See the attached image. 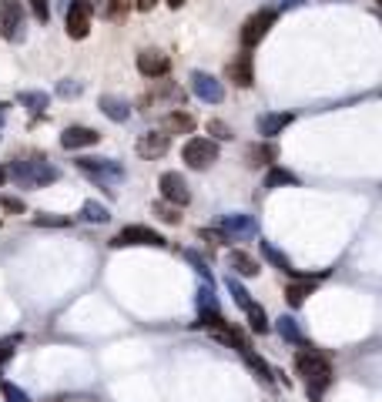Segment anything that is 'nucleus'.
<instances>
[{"label":"nucleus","instance_id":"nucleus-34","mask_svg":"<svg viewBox=\"0 0 382 402\" xmlns=\"http://www.w3.org/2000/svg\"><path fill=\"white\" fill-rule=\"evenodd\" d=\"M31 11L41 24H47V17H50V0H31Z\"/></svg>","mask_w":382,"mask_h":402},{"label":"nucleus","instance_id":"nucleus-44","mask_svg":"<svg viewBox=\"0 0 382 402\" xmlns=\"http://www.w3.org/2000/svg\"><path fill=\"white\" fill-rule=\"evenodd\" d=\"M7 108H11V104H4V101H0V134H4V121H7Z\"/></svg>","mask_w":382,"mask_h":402},{"label":"nucleus","instance_id":"nucleus-17","mask_svg":"<svg viewBox=\"0 0 382 402\" xmlns=\"http://www.w3.org/2000/svg\"><path fill=\"white\" fill-rule=\"evenodd\" d=\"M289 124H292V114H289V111L261 114V118H259V134H265V138H275V134H282Z\"/></svg>","mask_w":382,"mask_h":402},{"label":"nucleus","instance_id":"nucleus-24","mask_svg":"<svg viewBox=\"0 0 382 402\" xmlns=\"http://www.w3.org/2000/svg\"><path fill=\"white\" fill-rule=\"evenodd\" d=\"M17 101H20L24 108L31 111V114H41V111L47 108V101H50V97H47L44 91H24L20 97H17Z\"/></svg>","mask_w":382,"mask_h":402},{"label":"nucleus","instance_id":"nucleus-10","mask_svg":"<svg viewBox=\"0 0 382 402\" xmlns=\"http://www.w3.org/2000/svg\"><path fill=\"white\" fill-rule=\"evenodd\" d=\"M191 91H195V97L205 101V104H221V97H225L221 81L212 78V74H205V71H195V74H191Z\"/></svg>","mask_w":382,"mask_h":402},{"label":"nucleus","instance_id":"nucleus-28","mask_svg":"<svg viewBox=\"0 0 382 402\" xmlns=\"http://www.w3.org/2000/svg\"><path fill=\"white\" fill-rule=\"evenodd\" d=\"M278 335L282 339H289V342H295V345H302V332H299V325H295V319H278Z\"/></svg>","mask_w":382,"mask_h":402},{"label":"nucleus","instance_id":"nucleus-12","mask_svg":"<svg viewBox=\"0 0 382 402\" xmlns=\"http://www.w3.org/2000/svg\"><path fill=\"white\" fill-rule=\"evenodd\" d=\"M138 71L144 78H165L171 71V61L168 54H161V50H141L138 54Z\"/></svg>","mask_w":382,"mask_h":402},{"label":"nucleus","instance_id":"nucleus-29","mask_svg":"<svg viewBox=\"0 0 382 402\" xmlns=\"http://www.w3.org/2000/svg\"><path fill=\"white\" fill-rule=\"evenodd\" d=\"M242 359H245V362H248V366H252L255 372H259L261 382H268V386H272V369H268V362H265V359L252 356V349H248V352H242Z\"/></svg>","mask_w":382,"mask_h":402},{"label":"nucleus","instance_id":"nucleus-16","mask_svg":"<svg viewBox=\"0 0 382 402\" xmlns=\"http://www.w3.org/2000/svg\"><path fill=\"white\" fill-rule=\"evenodd\" d=\"M195 131V118L191 114H184V111H171L168 118L161 121V134H191Z\"/></svg>","mask_w":382,"mask_h":402},{"label":"nucleus","instance_id":"nucleus-8","mask_svg":"<svg viewBox=\"0 0 382 402\" xmlns=\"http://www.w3.org/2000/svg\"><path fill=\"white\" fill-rule=\"evenodd\" d=\"M158 188H161V198L168 201V205H175V208H184V205L191 201L188 181H184L178 171H165V174H161V181H158Z\"/></svg>","mask_w":382,"mask_h":402},{"label":"nucleus","instance_id":"nucleus-18","mask_svg":"<svg viewBox=\"0 0 382 402\" xmlns=\"http://www.w3.org/2000/svg\"><path fill=\"white\" fill-rule=\"evenodd\" d=\"M101 111H104V118H111V121H118V124L131 118V108H128V101L114 97V94H104V97H101Z\"/></svg>","mask_w":382,"mask_h":402},{"label":"nucleus","instance_id":"nucleus-27","mask_svg":"<svg viewBox=\"0 0 382 402\" xmlns=\"http://www.w3.org/2000/svg\"><path fill=\"white\" fill-rule=\"evenodd\" d=\"M195 302H198V315H201V312H218V298H214V292H212V285H208V282L198 289V298H195Z\"/></svg>","mask_w":382,"mask_h":402},{"label":"nucleus","instance_id":"nucleus-39","mask_svg":"<svg viewBox=\"0 0 382 402\" xmlns=\"http://www.w3.org/2000/svg\"><path fill=\"white\" fill-rule=\"evenodd\" d=\"M14 345H17V339H7V342H0V366H4L7 359L14 356Z\"/></svg>","mask_w":382,"mask_h":402},{"label":"nucleus","instance_id":"nucleus-4","mask_svg":"<svg viewBox=\"0 0 382 402\" xmlns=\"http://www.w3.org/2000/svg\"><path fill=\"white\" fill-rule=\"evenodd\" d=\"M182 158H184V165H188V168L205 171V168H212L214 161H218V144H214L212 138H191L182 148Z\"/></svg>","mask_w":382,"mask_h":402},{"label":"nucleus","instance_id":"nucleus-38","mask_svg":"<svg viewBox=\"0 0 382 402\" xmlns=\"http://www.w3.org/2000/svg\"><path fill=\"white\" fill-rule=\"evenodd\" d=\"M81 91H84V88H81L77 81H61V84H57V94H61V97H77Z\"/></svg>","mask_w":382,"mask_h":402},{"label":"nucleus","instance_id":"nucleus-21","mask_svg":"<svg viewBox=\"0 0 382 402\" xmlns=\"http://www.w3.org/2000/svg\"><path fill=\"white\" fill-rule=\"evenodd\" d=\"M81 218L91 221V225H104L107 218H111V212H107L104 205H97V201H84L81 205Z\"/></svg>","mask_w":382,"mask_h":402},{"label":"nucleus","instance_id":"nucleus-42","mask_svg":"<svg viewBox=\"0 0 382 402\" xmlns=\"http://www.w3.org/2000/svg\"><path fill=\"white\" fill-rule=\"evenodd\" d=\"M302 0H275V7H282V11H289V7H299Z\"/></svg>","mask_w":382,"mask_h":402},{"label":"nucleus","instance_id":"nucleus-35","mask_svg":"<svg viewBox=\"0 0 382 402\" xmlns=\"http://www.w3.org/2000/svg\"><path fill=\"white\" fill-rule=\"evenodd\" d=\"M184 258H188V262L195 265V272H198L201 279H205V282H212V272H208V265L201 262V258H198V255H195V251H184Z\"/></svg>","mask_w":382,"mask_h":402},{"label":"nucleus","instance_id":"nucleus-5","mask_svg":"<svg viewBox=\"0 0 382 402\" xmlns=\"http://www.w3.org/2000/svg\"><path fill=\"white\" fill-rule=\"evenodd\" d=\"M272 24H275V11H272V7L255 11V14L248 17V20L242 24V47H245V50H252L255 44H261Z\"/></svg>","mask_w":382,"mask_h":402},{"label":"nucleus","instance_id":"nucleus-30","mask_svg":"<svg viewBox=\"0 0 382 402\" xmlns=\"http://www.w3.org/2000/svg\"><path fill=\"white\" fill-rule=\"evenodd\" d=\"M278 185H295V174L285 168H272L265 178V188H278Z\"/></svg>","mask_w":382,"mask_h":402},{"label":"nucleus","instance_id":"nucleus-11","mask_svg":"<svg viewBox=\"0 0 382 402\" xmlns=\"http://www.w3.org/2000/svg\"><path fill=\"white\" fill-rule=\"evenodd\" d=\"M168 134H161V131H148V134H141L138 138V155L144 158V161H158V158H165L168 155Z\"/></svg>","mask_w":382,"mask_h":402},{"label":"nucleus","instance_id":"nucleus-36","mask_svg":"<svg viewBox=\"0 0 382 402\" xmlns=\"http://www.w3.org/2000/svg\"><path fill=\"white\" fill-rule=\"evenodd\" d=\"M208 131H212L218 141H231V127L225 121H208Z\"/></svg>","mask_w":382,"mask_h":402},{"label":"nucleus","instance_id":"nucleus-37","mask_svg":"<svg viewBox=\"0 0 382 402\" xmlns=\"http://www.w3.org/2000/svg\"><path fill=\"white\" fill-rule=\"evenodd\" d=\"M34 225H54V228H64V225H71V218H61V215H37V218H34Z\"/></svg>","mask_w":382,"mask_h":402},{"label":"nucleus","instance_id":"nucleus-41","mask_svg":"<svg viewBox=\"0 0 382 402\" xmlns=\"http://www.w3.org/2000/svg\"><path fill=\"white\" fill-rule=\"evenodd\" d=\"M84 4H88L91 11H101V14H104V11H107V0H84Z\"/></svg>","mask_w":382,"mask_h":402},{"label":"nucleus","instance_id":"nucleus-19","mask_svg":"<svg viewBox=\"0 0 382 402\" xmlns=\"http://www.w3.org/2000/svg\"><path fill=\"white\" fill-rule=\"evenodd\" d=\"M228 265L238 272V275H245V279H252V275H259L261 272L259 262H255L248 251H228Z\"/></svg>","mask_w":382,"mask_h":402},{"label":"nucleus","instance_id":"nucleus-9","mask_svg":"<svg viewBox=\"0 0 382 402\" xmlns=\"http://www.w3.org/2000/svg\"><path fill=\"white\" fill-rule=\"evenodd\" d=\"M64 27H67V37H74V41H84V37L91 34V7H88L84 0H74V4L67 7Z\"/></svg>","mask_w":382,"mask_h":402},{"label":"nucleus","instance_id":"nucleus-43","mask_svg":"<svg viewBox=\"0 0 382 402\" xmlns=\"http://www.w3.org/2000/svg\"><path fill=\"white\" fill-rule=\"evenodd\" d=\"M154 4H158V0H135V7H138V11H151Z\"/></svg>","mask_w":382,"mask_h":402},{"label":"nucleus","instance_id":"nucleus-20","mask_svg":"<svg viewBox=\"0 0 382 402\" xmlns=\"http://www.w3.org/2000/svg\"><path fill=\"white\" fill-rule=\"evenodd\" d=\"M315 289V279H302V282H292L289 289H285V298H289L292 309H299L302 302H306V295Z\"/></svg>","mask_w":382,"mask_h":402},{"label":"nucleus","instance_id":"nucleus-6","mask_svg":"<svg viewBox=\"0 0 382 402\" xmlns=\"http://www.w3.org/2000/svg\"><path fill=\"white\" fill-rule=\"evenodd\" d=\"M0 37L24 41V7L20 0H0Z\"/></svg>","mask_w":382,"mask_h":402},{"label":"nucleus","instance_id":"nucleus-23","mask_svg":"<svg viewBox=\"0 0 382 402\" xmlns=\"http://www.w3.org/2000/svg\"><path fill=\"white\" fill-rule=\"evenodd\" d=\"M261 255H265V258H268V262L275 265L278 272H295V268H292V262H289V255H282V251H278L275 245H272V242H261Z\"/></svg>","mask_w":382,"mask_h":402},{"label":"nucleus","instance_id":"nucleus-2","mask_svg":"<svg viewBox=\"0 0 382 402\" xmlns=\"http://www.w3.org/2000/svg\"><path fill=\"white\" fill-rule=\"evenodd\" d=\"M57 174L61 171L44 158H17L14 168L7 171V178H14V185L20 188H44L50 181H57Z\"/></svg>","mask_w":382,"mask_h":402},{"label":"nucleus","instance_id":"nucleus-40","mask_svg":"<svg viewBox=\"0 0 382 402\" xmlns=\"http://www.w3.org/2000/svg\"><path fill=\"white\" fill-rule=\"evenodd\" d=\"M0 208H7V212H24V205L17 198H0Z\"/></svg>","mask_w":382,"mask_h":402},{"label":"nucleus","instance_id":"nucleus-33","mask_svg":"<svg viewBox=\"0 0 382 402\" xmlns=\"http://www.w3.org/2000/svg\"><path fill=\"white\" fill-rule=\"evenodd\" d=\"M4 396H7V402H31V396H27V392H24V389H17L14 382H4Z\"/></svg>","mask_w":382,"mask_h":402},{"label":"nucleus","instance_id":"nucleus-32","mask_svg":"<svg viewBox=\"0 0 382 402\" xmlns=\"http://www.w3.org/2000/svg\"><path fill=\"white\" fill-rule=\"evenodd\" d=\"M154 215L161 218V221H168V225H178V221H182L178 208H175V205H161V201L154 205Z\"/></svg>","mask_w":382,"mask_h":402},{"label":"nucleus","instance_id":"nucleus-45","mask_svg":"<svg viewBox=\"0 0 382 402\" xmlns=\"http://www.w3.org/2000/svg\"><path fill=\"white\" fill-rule=\"evenodd\" d=\"M165 4H168V7H171V11H178V7H182V4H184V0H165Z\"/></svg>","mask_w":382,"mask_h":402},{"label":"nucleus","instance_id":"nucleus-47","mask_svg":"<svg viewBox=\"0 0 382 402\" xmlns=\"http://www.w3.org/2000/svg\"><path fill=\"white\" fill-rule=\"evenodd\" d=\"M379 7H382V0H379Z\"/></svg>","mask_w":382,"mask_h":402},{"label":"nucleus","instance_id":"nucleus-25","mask_svg":"<svg viewBox=\"0 0 382 402\" xmlns=\"http://www.w3.org/2000/svg\"><path fill=\"white\" fill-rule=\"evenodd\" d=\"M228 292H231V298H235V305H238L242 312H248L252 305H255V302H252V295H248V289H245V285H242L238 279H228Z\"/></svg>","mask_w":382,"mask_h":402},{"label":"nucleus","instance_id":"nucleus-13","mask_svg":"<svg viewBox=\"0 0 382 402\" xmlns=\"http://www.w3.org/2000/svg\"><path fill=\"white\" fill-rule=\"evenodd\" d=\"M101 141V134L94 131V127H81V124H74V127H67L61 134V148H67V151H77V148H91V144H97Z\"/></svg>","mask_w":382,"mask_h":402},{"label":"nucleus","instance_id":"nucleus-26","mask_svg":"<svg viewBox=\"0 0 382 402\" xmlns=\"http://www.w3.org/2000/svg\"><path fill=\"white\" fill-rule=\"evenodd\" d=\"M245 315H248V325H252V332H255V335H265V332H268V315H265L261 305H252Z\"/></svg>","mask_w":382,"mask_h":402},{"label":"nucleus","instance_id":"nucleus-22","mask_svg":"<svg viewBox=\"0 0 382 402\" xmlns=\"http://www.w3.org/2000/svg\"><path fill=\"white\" fill-rule=\"evenodd\" d=\"M245 158H248L252 168H255V165H268V161H275V148H272V144H252V148L245 151Z\"/></svg>","mask_w":382,"mask_h":402},{"label":"nucleus","instance_id":"nucleus-3","mask_svg":"<svg viewBox=\"0 0 382 402\" xmlns=\"http://www.w3.org/2000/svg\"><path fill=\"white\" fill-rule=\"evenodd\" d=\"M74 165H77V171H84V174L91 178L94 185L107 188V191L114 185H121L124 178H128L124 165L121 161H114V158H77Z\"/></svg>","mask_w":382,"mask_h":402},{"label":"nucleus","instance_id":"nucleus-7","mask_svg":"<svg viewBox=\"0 0 382 402\" xmlns=\"http://www.w3.org/2000/svg\"><path fill=\"white\" fill-rule=\"evenodd\" d=\"M111 245L114 248H128V245H151V248H165L168 242L161 238V235L154 232V228H144V225H128L121 232L111 238Z\"/></svg>","mask_w":382,"mask_h":402},{"label":"nucleus","instance_id":"nucleus-1","mask_svg":"<svg viewBox=\"0 0 382 402\" xmlns=\"http://www.w3.org/2000/svg\"><path fill=\"white\" fill-rule=\"evenodd\" d=\"M295 369H299V375L306 379V389L315 396V399L332 386V362L322 356V352H315L312 345H306V349L295 356Z\"/></svg>","mask_w":382,"mask_h":402},{"label":"nucleus","instance_id":"nucleus-15","mask_svg":"<svg viewBox=\"0 0 382 402\" xmlns=\"http://www.w3.org/2000/svg\"><path fill=\"white\" fill-rule=\"evenodd\" d=\"M228 81L231 84H238V88H248L252 81H255V71H252V54H238L235 61L228 64Z\"/></svg>","mask_w":382,"mask_h":402},{"label":"nucleus","instance_id":"nucleus-46","mask_svg":"<svg viewBox=\"0 0 382 402\" xmlns=\"http://www.w3.org/2000/svg\"><path fill=\"white\" fill-rule=\"evenodd\" d=\"M4 181H7V168H0V185H4Z\"/></svg>","mask_w":382,"mask_h":402},{"label":"nucleus","instance_id":"nucleus-31","mask_svg":"<svg viewBox=\"0 0 382 402\" xmlns=\"http://www.w3.org/2000/svg\"><path fill=\"white\" fill-rule=\"evenodd\" d=\"M135 7V0H107V11L104 17H111V20H121V17H128V11Z\"/></svg>","mask_w":382,"mask_h":402},{"label":"nucleus","instance_id":"nucleus-14","mask_svg":"<svg viewBox=\"0 0 382 402\" xmlns=\"http://www.w3.org/2000/svg\"><path fill=\"white\" fill-rule=\"evenodd\" d=\"M221 232L235 235V238H248V235L259 232V221L252 215H228V218H221Z\"/></svg>","mask_w":382,"mask_h":402}]
</instances>
